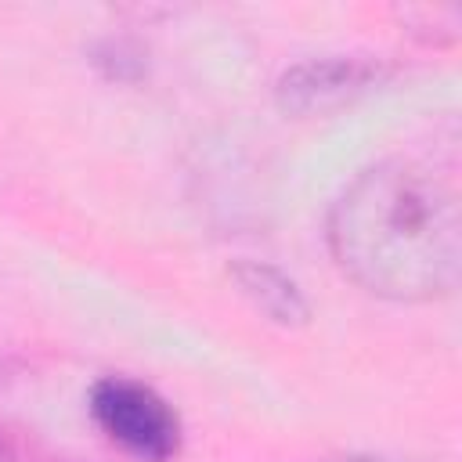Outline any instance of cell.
<instances>
[{"mask_svg": "<svg viewBox=\"0 0 462 462\" xmlns=\"http://www.w3.org/2000/svg\"><path fill=\"white\" fill-rule=\"evenodd\" d=\"M328 253L372 296L426 303L462 274V202L455 177L419 155L361 170L332 202Z\"/></svg>", "mask_w": 462, "mask_h": 462, "instance_id": "cell-1", "label": "cell"}, {"mask_svg": "<svg viewBox=\"0 0 462 462\" xmlns=\"http://www.w3.org/2000/svg\"><path fill=\"white\" fill-rule=\"evenodd\" d=\"M90 411L94 422L134 458L141 462H170L180 448V419L170 408L166 397H159L152 386L108 375L94 383L90 390Z\"/></svg>", "mask_w": 462, "mask_h": 462, "instance_id": "cell-2", "label": "cell"}, {"mask_svg": "<svg viewBox=\"0 0 462 462\" xmlns=\"http://www.w3.org/2000/svg\"><path fill=\"white\" fill-rule=\"evenodd\" d=\"M372 76L375 69L361 58H314V61L289 69L278 79V101L285 112H296V116L325 112L346 101L350 94L365 90Z\"/></svg>", "mask_w": 462, "mask_h": 462, "instance_id": "cell-3", "label": "cell"}, {"mask_svg": "<svg viewBox=\"0 0 462 462\" xmlns=\"http://www.w3.org/2000/svg\"><path fill=\"white\" fill-rule=\"evenodd\" d=\"M231 278H235L238 292L267 321H274L282 328H303L310 321V303L303 300L300 285L285 271H278V267H271L263 260H235L231 263Z\"/></svg>", "mask_w": 462, "mask_h": 462, "instance_id": "cell-4", "label": "cell"}, {"mask_svg": "<svg viewBox=\"0 0 462 462\" xmlns=\"http://www.w3.org/2000/svg\"><path fill=\"white\" fill-rule=\"evenodd\" d=\"M328 462H383V458H328Z\"/></svg>", "mask_w": 462, "mask_h": 462, "instance_id": "cell-5", "label": "cell"}]
</instances>
